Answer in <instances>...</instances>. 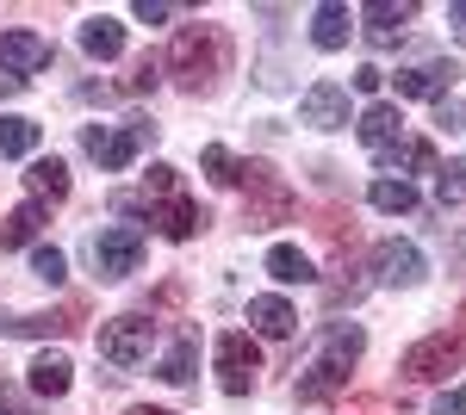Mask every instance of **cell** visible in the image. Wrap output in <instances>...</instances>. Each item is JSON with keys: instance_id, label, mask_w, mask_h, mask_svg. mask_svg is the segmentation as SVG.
I'll return each mask as SVG.
<instances>
[{"instance_id": "3957f363", "label": "cell", "mask_w": 466, "mask_h": 415, "mask_svg": "<svg viewBox=\"0 0 466 415\" xmlns=\"http://www.w3.org/2000/svg\"><path fill=\"white\" fill-rule=\"evenodd\" d=\"M100 360L106 366H118V372H131V366H144L149 353H156V322H149L144 311L131 316H112V322H100Z\"/></svg>"}, {"instance_id": "d6a6232c", "label": "cell", "mask_w": 466, "mask_h": 415, "mask_svg": "<svg viewBox=\"0 0 466 415\" xmlns=\"http://www.w3.org/2000/svg\"><path fill=\"white\" fill-rule=\"evenodd\" d=\"M0 415H44V410H37V403H25V390L0 384Z\"/></svg>"}, {"instance_id": "74e56055", "label": "cell", "mask_w": 466, "mask_h": 415, "mask_svg": "<svg viewBox=\"0 0 466 415\" xmlns=\"http://www.w3.org/2000/svg\"><path fill=\"white\" fill-rule=\"evenodd\" d=\"M125 415H168V410H149V403H137V410H125Z\"/></svg>"}, {"instance_id": "836d02e7", "label": "cell", "mask_w": 466, "mask_h": 415, "mask_svg": "<svg viewBox=\"0 0 466 415\" xmlns=\"http://www.w3.org/2000/svg\"><path fill=\"white\" fill-rule=\"evenodd\" d=\"M131 13H137L144 25H168V19H175V6H168V0H137Z\"/></svg>"}, {"instance_id": "8fae6325", "label": "cell", "mask_w": 466, "mask_h": 415, "mask_svg": "<svg viewBox=\"0 0 466 415\" xmlns=\"http://www.w3.org/2000/svg\"><path fill=\"white\" fill-rule=\"evenodd\" d=\"M50 63H56L50 37H37V32H0V69L13 74V81H25V74H44Z\"/></svg>"}, {"instance_id": "cb8c5ba5", "label": "cell", "mask_w": 466, "mask_h": 415, "mask_svg": "<svg viewBox=\"0 0 466 415\" xmlns=\"http://www.w3.org/2000/svg\"><path fill=\"white\" fill-rule=\"evenodd\" d=\"M193 372H199V335H180V341L162 353L156 379H162V384H193Z\"/></svg>"}, {"instance_id": "ffe728a7", "label": "cell", "mask_w": 466, "mask_h": 415, "mask_svg": "<svg viewBox=\"0 0 466 415\" xmlns=\"http://www.w3.org/2000/svg\"><path fill=\"white\" fill-rule=\"evenodd\" d=\"M373 162L386 168V180H392V173L404 180V173H435V168H441V162H435V149H430L423 137H417V143H398V149H386V155H373Z\"/></svg>"}, {"instance_id": "1f68e13d", "label": "cell", "mask_w": 466, "mask_h": 415, "mask_svg": "<svg viewBox=\"0 0 466 415\" xmlns=\"http://www.w3.org/2000/svg\"><path fill=\"white\" fill-rule=\"evenodd\" d=\"M175 162H156V168H149L144 173V186H149V193H156V199H175V193H180V180H175Z\"/></svg>"}, {"instance_id": "5bb4252c", "label": "cell", "mask_w": 466, "mask_h": 415, "mask_svg": "<svg viewBox=\"0 0 466 415\" xmlns=\"http://www.w3.org/2000/svg\"><path fill=\"white\" fill-rule=\"evenodd\" d=\"M25 186H32V205H63L69 199V162L63 155H32Z\"/></svg>"}, {"instance_id": "44dd1931", "label": "cell", "mask_w": 466, "mask_h": 415, "mask_svg": "<svg viewBox=\"0 0 466 415\" xmlns=\"http://www.w3.org/2000/svg\"><path fill=\"white\" fill-rule=\"evenodd\" d=\"M156 230H162V236H168V242H187V236H193V230H206V211L193 205V199H168V205L156 211Z\"/></svg>"}, {"instance_id": "2e32d148", "label": "cell", "mask_w": 466, "mask_h": 415, "mask_svg": "<svg viewBox=\"0 0 466 415\" xmlns=\"http://www.w3.org/2000/svg\"><path fill=\"white\" fill-rule=\"evenodd\" d=\"M292 329H299V311H292L287 298H249V335H268V341H287Z\"/></svg>"}, {"instance_id": "6da1fadb", "label": "cell", "mask_w": 466, "mask_h": 415, "mask_svg": "<svg viewBox=\"0 0 466 415\" xmlns=\"http://www.w3.org/2000/svg\"><path fill=\"white\" fill-rule=\"evenodd\" d=\"M360 353H367V329H360V322H329L323 341H318V353H311V366H305L299 384H292V397H299V403L336 397V390L349 384V372L360 366Z\"/></svg>"}, {"instance_id": "ac0fdd59", "label": "cell", "mask_w": 466, "mask_h": 415, "mask_svg": "<svg viewBox=\"0 0 466 415\" xmlns=\"http://www.w3.org/2000/svg\"><path fill=\"white\" fill-rule=\"evenodd\" d=\"M81 50H87L94 63H112V56H125V25H118L112 13H94V19L81 25Z\"/></svg>"}, {"instance_id": "603a6c76", "label": "cell", "mask_w": 466, "mask_h": 415, "mask_svg": "<svg viewBox=\"0 0 466 415\" xmlns=\"http://www.w3.org/2000/svg\"><path fill=\"white\" fill-rule=\"evenodd\" d=\"M37 143H44V124L19 118V112H6V118H0V155L25 162V155H37Z\"/></svg>"}, {"instance_id": "4dcf8cb0", "label": "cell", "mask_w": 466, "mask_h": 415, "mask_svg": "<svg viewBox=\"0 0 466 415\" xmlns=\"http://www.w3.org/2000/svg\"><path fill=\"white\" fill-rule=\"evenodd\" d=\"M435 131L441 137H454V131H466V105L448 94V100H435Z\"/></svg>"}, {"instance_id": "7a4b0ae2", "label": "cell", "mask_w": 466, "mask_h": 415, "mask_svg": "<svg viewBox=\"0 0 466 415\" xmlns=\"http://www.w3.org/2000/svg\"><path fill=\"white\" fill-rule=\"evenodd\" d=\"M230 69V44L218 25H180L175 32V50H168V74H175L187 94H199V87H212L218 74Z\"/></svg>"}, {"instance_id": "8992f818", "label": "cell", "mask_w": 466, "mask_h": 415, "mask_svg": "<svg viewBox=\"0 0 466 415\" xmlns=\"http://www.w3.org/2000/svg\"><path fill=\"white\" fill-rule=\"evenodd\" d=\"M461 360H466V341L461 335H423L417 347H404V360H398V372L410 384H430V379H448V372H461Z\"/></svg>"}, {"instance_id": "4316f807", "label": "cell", "mask_w": 466, "mask_h": 415, "mask_svg": "<svg viewBox=\"0 0 466 415\" xmlns=\"http://www.w3.org/2000/svg\"><path fill=\"white\" fill-rule=\"evenodd\" d=\"M199 168H206V180H212V186H243V168H249V162H237L224 143H206Z\"/></svg>"}, {"instance_id": "484cf974", "label": "cell", "mask_w": 466, "mask_h": 415, "mask_svg": "<svg viewBox=\"0 0 466 415\" xmlns=\"http://www.w3.org/2000/svg\"><path fill=\"white\" fill-rule=\"evenodd\" d=\"M37 223H44V205H13L6 211V223H0V248H32V236H37Z\"/></svg>"}, {"instance_id": "f1b7e54d", "label": "cell", "mask_w": 466, "mask_h": 415, "mask_svg": "<svg viewBox=\"0 0 466 415\" xmlns=\"http://www.w3.org/2000/svg\"><path fill=\"white\" fill-rule=\"evenodd\" d=\"M435 199H441V205H466V162L435 168Z\"/></svg>"}, {"instance_id": "277c9868", "label": "cell", "mask_w": 466, "mask_h": 415, "mask_svg": "<svg viewBox=\"0 0 466 415\" xmlns=\"http://www.w3.org/2000/svg\"><path fill=\"white\" fill-rule=\"evenodd\" d=\"M149 137H156V124H144V118H131V124H87V131H81L87 155H94L106 173H125L137 155H144Z\"/></svg>"}, {"instance_id": "4fadbf2b", "label": "cell", "mask_w": 466, "mask_h": 415, "mask_svg": "<svg viewBox=\"0 0 466 415\" xmlns=\"http://www.w3.org/2000/svg\"><path fill=\"white\" fill-rule=\"evenodd\" d=\"M355 19L367 25V37H373V44H398V37H404V25L417 19V6H410V0H367Z\"/></svg>"}, {"instance_id": "d4e9b609", "label": "cell", "mask_w": 466, "mask_h": 415, "mask_svg": "<svg viewBox=\"0 0 466 415\" xmlns=\"http://www.w3.org/2000/svg\"><path fill=\"white\" fill-rule=\"evenodd\" d=\"M367 205L386 211V217H404V211H417V186H410V180H386V173H380V180L367 186Z\"/></svg>"}, {"instance_id": "7c38bea8", "label": "cell", "mask_w": 466, "mask_h": 415, "mask_svg": "<svg viewBox=\"0 0 466 415\" xmlns=\"http://www.w3.org/2000/svg\"><path fill=\"white\" fill-rule=\"evenodd\" d=\"M243 180H249V186H255L249 223H280V217H287V211H292V193H287V186H280V173H274V168H261V162H249V168H243Z\"/></svg>"}, {"instance_id": "f546056e", "label": "cell", "mask_w": 466, "mask_h": 415, "mask_svg": "<svg viewBox=\"0 0 466 415\" xmlns=\"http://www.w3.org/2000/svg\"><path fill=\"white\" fill-rule=\"evenodd\" d=\"M32 273L44 285H63L69 279V261H63V248H32Z\"/></svg>"}, {"instance_id": "ba28073f", "label": "cell", "mask_w": 466, "mask_h": 415, "mask_svg": "<svg viewBox=\"0 0 466 415\" xmlns=\"http://www.w3.org/2000/svg\"><path fill=\"white\" fill-rule=\"evenodd\" d=\"M454 81H461V63H454V56H435V63H417V69L392 74L398 100H448Z\"/></svg>"}, {"instance_id": "d6986e66", "label": "cell", "mask_w": 466, "mask_h": 415, "mask_svg": "<svg viewBox=\"0 0 466 415\" xmlns=\"http://www.w3.org/2000/svg\"><path fill=\"white\" fill-rule=\"evenodd\" d=\"M25 384H32L37 397H63L75 384V366H69V353H37L32 366H25Z\"/></svg>"}, {"instance_id": "8d00e7d4", "label": "cell", "mask_w": 466, "mask_h": 415, "mask_svg": "<svg viewBox=\"0 0 466 415\" xmlns=\"http://www.w3.org/2000/svg\"><path fill=\"white\" fill-rule=\"evenodd\" d=\"M448 25H454V32H466V0H454V6H448Z\"/></svg>"}, {"instance_id": "5b68a950", "label": "cell", "mask_w": 466, "mask_h": 415, "mask_svg": "<svg viewBox=\"0 0 466 415\" xmlns=\"http://www.w3.org/2000/svg\"><path fill=\"white\" fill-rule=\"evenodd\" d=\"M212 360H218V384H224V397H249V390H255L261 347H255L249 329H224V335L212 341Z\"/></svg>"}, {"instance_id": "e0dca14e", "label": "cell", "mask_w": 466, "mask_h": 415, "mask_svg": "<svg viewBox=\"0 0 466 415\" xmlns=\"http://www.w3.org/2000/svg\"><path fill=\"white\" fill-rule=\"evenodd\" d=\"M349 32H355V13H349L342 0H323L318 13H311V44H318V50H342Z\"/></svg>"}, {"instance_id": "83f0119b", "label": "cell", "mask_w": 466, "mask_h": 415, "mask_svg": "<svg viewBox=\"0 0 466 415\" xmlns=\"http://www.w3.org/2000/svg\"><path fill=\"white\" fill-rule=\"evenodd\" d=\"M63 316H0V335H63Z\"/></svg>"}, {"instance_id": "52a82bcc", "label": "cell", "mask_w": 466, "mask_h": 415, "mask_svg": "<svg viewBox=\"0 0 466 415\" xmlns=\"http://www.w3.org/2000/svg\"><path fill=\"white\" fill-rule=\"evenodd\" d=\"M94 267H100V279H125L144 267V230L137 223H112V230H100L94 236Z\"/></svg>"}, {"instance_id": "9c48e42d", "label": "cell", "mask_w": 466, "mask_h": 415, "mask_svg": "<svg viewBox=\"0 0 466 415\" xmlns=\"http://www.w3.org/2000/svg\"><path fill=\"white\" fill-rule=\"evenodd\" d=\"M423 273H430V261H423L417 242L386 236V242L373 248V279H380V285H423Z\"/></svg>"}, {"instance_id": "e575fe53", "label": "cell", "mask_w": 466, "mask_h": 415, "mask_svg": "<svg viewBox=\"0 0 466 415\" xmlns=\"http://www.w3.org/2000/svg\"><path fill=\"white\" fill-rule=\"evenodd\" d=\"M430 415H466V384H454V390H441L430 403Z\"/></svg>"}, {"instance_id": "d590c367", "label": "cell", "mask_w": 466, "mask_h": 415, "mask_svg": "<svg viewBox=\"0 0 466 415\" xmlns=\"http://www.w3.org/2000/svg\"><path fill=\"white\" fill-rule=\"evenodd\" d=\"M380 81H386V69H373V63H360V69H355V87H360V94H380Z\"/></svg>"}, {"instance_id": "7402d4cb", "label": "cell", "mask_w": 466, "mask_h": 415, "mask_svg": "<svg viewBox=\"0 0 466 415\" xmlns=\"http://www.w3.org/2000/svg\"><path fill=\"white\" fill-rule=\"evenodd\" d=\"M268 273L280 279V285H311V279H318V267H311V254H305V248L274 242V248H268Z\"/></svg>"}, {"instance_id": "30bf717a", "label": "cell", "mask_w": 466, "mask_h": 415, "mask_svg": "<svg viewBox=\"0 0 466 415\" xmlns=\"http://www.w3.org/2000/svg\"><path fill=\"white\" fill-rule=\"evenodd\" d=\"M299 124H311V131H342V124H349V87H342V81H311L305 100H299Z\"/></svg>"}, {"instance_id": "9a60e30c", "label": "cell", "mask_w": 466, "mask_h": 415, "mask_svg": "<svg viewBox=\"0 0 466 415\" xmlns=\"http://www.w3.org/2000/svg\"><path fill=\"white\" fill-rule=\"evenodd\" d=\"M360 143L373 149V155H386V149H398L404 143V118H398V105H386V100H373L367 112H360Z\"/></svg>"}]
</instances>
